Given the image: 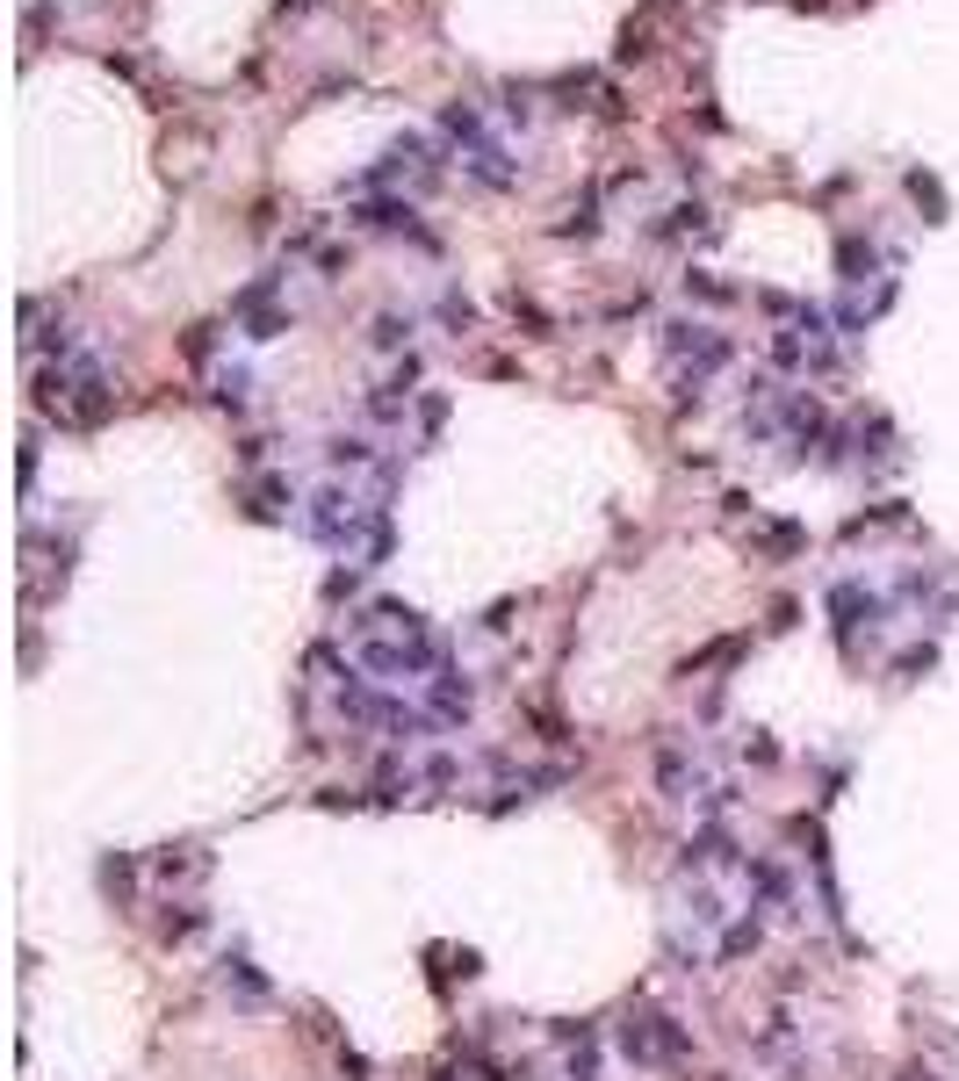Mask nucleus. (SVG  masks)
<instances>
[{"instance_id": "1", "label": "nucleus", "mask_w": 959, "mask_h": 1081, "mask_svg": "<svg viewBox=\"0 0 959 1081\" xmlns=\"http://www.w3.org/2000/svg\"><path fill=\"white\" fill-rule=\"evenodd\" d=\"M613 1046H621V1060H635V1067H685V1060H693V1031H685L679 1016L635 1010L628 1024L613 1031Z\"/></svg>"}, {"instance_id": "2", "label": "nucleus", "mask_w": 959, "mask_h": 1081, "mask_svg": "<svg viewBox=\"0 0 959 1081\" xmlns=\"http://www.w3.org/2000/svg\"><path fill=\"white\" fill-rule=\"evenodd\" d=\"M470 706H476V686H470L454 664H440L434 678H426V714H434L440 728H462V721H470Z\"/></svg>"}, {"instance_id": "3", "label": "nucleus", "mask_w": 959, "mask_h": 1081, "mask_svg": "<svg viewBox=\"0 0 959 1081\" xmlns=\"http://www.w3.org/2000/svg\"><path fill=\"white\" fill-rule=\"evenodd\" d=\"M685 873L693 879H707V873H736V865H750V859H736V837L721 823H707V829H693V837H685Z\"/></svg>"}, {"instance_id": "4", "label": "nucleus", "mask_w": 959, "mask_h": 1081, "mask_svg": "<svg viewBox=\"0 0 959 1081\" xmlns=\"http://www.w3.org/2000/svg\"><path fill=\"white\" fill-rule=\"evenodd\" d=\"M152 873L166 879V887H203V879L217 873V859L203 851V843H174V851H159L152 859Z\"/></svg>"}, {"instance_id": "5", "label": "nucleus", "mask_w": 959, "mask_h": 1081, "mask_svg": "<svg viewBox=\"0 0 959 1081\" xmlns=\"http://www.w3.org/2000/svg\"><path fill=\"white\" fill-rule=\"evenodd\" d=\"M657 786H663V801H693L700 793V764L685 743H663L657 750Z\"/></svg>"}, {"instance_id": "6", "label": "nucleus", "mask_w": 959, "mask_h": 1081, "mask_svg": "<svg viewBox=\"0 0 959 1081\" xmlns=\"http://www.w3.org/2000/svg\"><path fill=\"white\" fill-rule=\"evenodd\" d=\"M217 966H224V974H217V980H224V996H239L245 1010H261V1002H267V974L245 959V952H224Z\"/></svg>"}, {"instance_id": "7", "label": "nucleus", "mask_w": 959, "mask_h": 1081, "mask_svg": "<svg viewBox=\"0 0 959 1081\" xmlns=\"http://www.w3.org/2000/svg\"><path fill=\"white\" fill-rule=\"evenodd\" d=\"M743 879L758 887L765 916H786V909H794V887H786V865H779V859H750V865H743Z\"/></svg>"}, {"instance_id": "8", "label": "nucleus", "mask_w": 959, "mask_h": 1081, "mask_svg": "<svg viewBox=\"0 0 959 1081\" xmlns=\"http://www.w3.org/2000/svg\"><path fill=\"white\" fill-rule=\"evenodd\" d=\"M758 944H765V916H729V930H721L715 938V959L721 966H736V959H750V952H758Z\"/></svg>"}, {"instance_id": "9", "label": "nucleus", "mask_w": 959, "mask_h": 1081, "mask_svg": "<svg viewBox=\"0 0 959 1081\" xmlns=\"http://www.w3.org/2000/svg\"><path fill=\"white\" fill-rule=\"evenodd\" d=\"M210 930V909L203 901H174V909L159 916V944H188V938H203Z\"/></svg>"}, {"instance_id": "10", "label": "nucleus", "mask_w": 959, "mask_h": 1081, "mask_svg": "<svg viewBox=\"0 0 959 1081\" xmlns=\"http://www.w3.org/2000/svg\"><path fill=\"white\" fill-rule=\"evenodd\" d=\"M102 887H108V894H116V901H123V894L138 887V865L123 859V851H108V859H102Z\"/></svg>"}, {"instance_id": "11", "label": "nucleus", "mask_w": 959, "mask_h": 1081, "mask_svg": "<svg viewBox=\"0 0 959 1081\" xmlns=\"http://www.w3.org/2000/svg\"><path fill=\"white\" fill-rule=\"evenodd\" d=\"M931 664H938V649H931V642H916V649H902V656H894V678H902V686H916V678H924Z\"/></svg>"}, {"instance_id": "12", "label": "nucleus", "mask_w": 959, "mask_h": 1081, "mask_svg": "<svg viewBox=\"0 0 959 1081\" xmlns=\"http://www.w3.org/2000/svg\"><path fill=\"white\" fill-rule=\"evenodd\" d=\"M743 764H758V772H772V764H779V743H772L765 728H750V736H743Z\"/></svg>"}, {"instance_id": "13", "label": "nucleus", "mask_w": 959, "mask_h": 1081, "mask_svg": "<svg viewBox=\"0 0 959 1081\" xmlns=\"http://www.w3.org/2000/svg\"><path fill=\"white\" fill-rule=\"evenodd\" d=\"M902 1081H938V1074H931V1067H909V1074Z\"/></svg>"}]
</instances>
